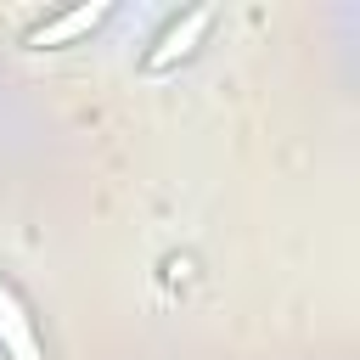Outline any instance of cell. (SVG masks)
<instances>
[{
    "label": "cell",
    "instance_id": "2",
    "mask_svg": "<svg viewBox=\"0 0 360 360\" xmlns=\"http://www.w3.org/2000/svg\"><path fill=\"white\" fill-rule=\"evenodd\" d=\"M0 349H6V360H45L39 354V338H34L28 315H22V304L6 287H0Z\"/></svg>",
    "mask_w": 360,
    "mask_h": 360
},
{
    "label": "cell",
    "instance_id": "3",
    "mask_svg": "<svg viewBox=\"0 0 360 360\" xmlns=\"http://www.w3.org/2000/svg\"><path fill=\"white\" fill-rule=\"evenodd\" d=\"M101 17H107V6H73V11L39 22V28L28 34V45H62V39H79V34H90Z\"/></svg>",
    "mask_w": 360,
    "mask_h": 360
},
{
    "label": "cell",
    "instance_id": "1",
    "mask_svg": "<svg viewBox=\"0 0 360 360\" xmlns=\"http://www.w3.org/2000/svg\"><path fill=\"white\" fill-rule=\"evenodd\" d=\"M208 22H214V11H208V6H197V11H186L180 22H169V28H163V39L152 45V56H146V68H169L174 56H186V51H191V45H197V39L208 34Z\"/></svg>",
    "mask_w": 360,
    "mask_h": 360
}]
</instances>
